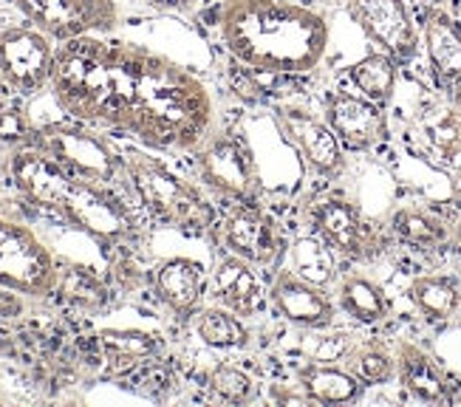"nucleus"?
<instances>
[{
  "label": "nucleus",
  "instance_id": "f257e3e1",
  "mask_svg": "<svg viewBox=\"0 0 461 407\" xmlns=\"http://www.w3.org/2000/svg\"><path fill=\"white\" fill-rule=\"evenodd\" d=\"M49 91L71 119L131 133L158 150H198L218 125L212 94L195 74L105 34L59 43Z\"/></svg>",
  "mask_w": 461,
  "mask_h": 407
},
{
  "label": "nucleus",
  "instance_id": "f03ea898",
  "mask_svg": "<svg viewBox=\"0 0 461 407\" xmlns=\"http://www.w3.org/2000/svg\"><path fill=\"white\" fill-rule=\"evenodd\" d=\"M215 32L235 63L260 74H312L326 59V17L292 0H224Z\"/></svg>",
  "mask_w": 461,
  "mask_h": 407
},
{
  "label": "nucleus",
  "instance_id": "7ed1b4c3",
  "mask_svg": "<svg viewBox=\"0 0 461 407\" xmlns=\"http://www.w3.org/2000/svg\"><path fill=\"white\" fill-rule=\"evenodd\" d=\"M6 170L12 185L32 204L57 213L71 227L96 240H125L136 230L128 207L105 185H96L57 165L34 141L9 150Z\"/></svg>",
  "mask_w": 461,
  "mask_h": 407
},
{
  "label": "nucleus",
  "instance_id": "20e7f679",
  "mask_svg": "<svg viewBox=\"0 0 461 407\" xmlns=\"http://www.w3.org/2000/svg\"><path fill=\"white\" fill-rule=\"evenodd\" d=\"M125 178L133 187L139 204L156 218L176 230L207 232L215 223V210L190 181L173 173L165 161L145 153H125Z\"/></svg>",
  "mask_w": 461,
  "mask_h": 407
},
{
  "label": "nucleus",
  "instance_id": "39448f33",
  "mask_svg": "<svg viewBox=\"0 0 461 407\" xmlns=\"http://www.w3.org/2000/svg\"><path fill=\"white\" fill-rule=\"evenodd\" d=\"M57 260L26 223L0 215V289L46 297L57 289Z\"/></svg>",
  "mask_w": 461,
  "mask_h": 407
},
{
  "label": "nucleus",
  "instance_id": "423d86ee",
  "mask_svg": "<svg viewBox=\"0 0 461 407\" xmlns=\"http://www.w3.org/2000/svg\"><path fill=\"white\" fill-rule=\"evenodd\" d=\"M34 145L46 150L57 165L66 170L91 178L96 185H113L119 176H125L122 153H116L113 145L83 125H68V122H57L34 131Z\"/></svg>",
  "mask_w": 461,
  "mask_h": 407
},
{
  "label": "nucleus",
  "instance_id": "0eeeda50",
  "mask_svg": "<svg viewBox=\"0 0 461 407\" xmlns=\"http://www.w3.org/2000/svg\"><path fill=\"white\" fill-rule=\"evenodd\" d=\"M26 23L57 43L83 34H111L119 23L113 0H12Z\"/></svg>",
  "mask_w": 461,
  "mask_h": 407
},
{
  "label": "nucleus",
  "instance_id": "6e6552de",
  "mask_svg": "<svg viewBox=\"0 0 461 407\" xmlns=\"http://www.w3.org/2000/svg\"><path fill=\"white\" fill-rule=\"evenodd\" d=\"M54 40L34 26H12L0 32V77L17 94L49 88L54 71Z\"/></svg>",
  "mask_w": 461,
  "mask_h": 407
},
{
  "label": "nucleus",
  "instance_id": "1a4fd4ad",
  "mask_svg": "<svg viewBox=\"0 0 461 407\" xmlns=\"http://www.w3.org/2000/svg\"><path fill=\"white\" fill-rule=\"evenodd\" d=\"M198 178L232 201H252L258 193V161L252 148L235 136H212L195 150Z\"/></svg>",
  "mask_w": 461,
  "mask_h": 407
},
{
  "label": "nucleus",
  "instance_id": "9d476101",
  "mask_svg": "<svg viewBox=\"0 0 461 407\" xmlns=\"http://www.w3.org/2000/svg\"><path fill=\"white\" fill-rule=\"evenodd\" d=\"M348 14L379 51L396 63L413 59L419 51V32L405 0H348Z\"/></svg>",
  "mask_w": 461,
  "mask_h": 407
},
{
  "label": "nucleus",
  "instance_id": "9b49d317",
  "mask_svg": "<svg viewBox=\"0 0 461 407\" xmlns=\"http://www.w3.org/2000/svg\"><path fill=\"white\" fill-rule=\"evenodd\" d=\"M309 221L314 227V235L323 238L339 255L366 260L379 252L376 230L346 198H339V195L320 198L309 213Z\"/></svg>",
  "mask_w": 461,
  "mask_h": 407
},
{
  "label": "nucleus",
  "instance_id": "f8f14e48",
  "mask_svg": "<svg viewBox=\"0 0 461 407\" xmlns=\"http://www.w3.org/2000/svg\"><path fill=\"white\" fill-rule=\"evenodd\" d=\"M323 119L348 150H374L388 136L385 105L351 91H337L326 99Z\"/></svg>",
  "mask_w": 461,
  "mask_h": 407
},
{
  "label": "nucleus",
  "instance_id": "ddd939ff",
  "mask_svg": "<svg viewBox=\"0 0 461 407\" xmlns=\"http://www.w3.org/2000/svg\"><path fill=\"white\" fill-rule=\"evenodd\" d=\"M277 122L309 170L323 178H337L346 170V148L326 119H317L300 108H280Z\"/></svg>",
  "mask_w": 461,
  "mask_h": 407
},
{
  "label": "nucleus",
  "instance_id": "4468645a",
  "mask_svg": "<svg viewBox=\"0 0 461 407\" xmlns=\"http://www.w3.org/2000/svg\"><path fill=\"white\" fill-rule=\"evenodd\" d=\"M269 300L277 309V314L297 325V329L323 331L337 317V305L326 294V289L314 286V283L303 280L294 272H280L272 280Z\"/></svg>",
  "mask_w": 461,
  "mask_h": 407
},
{
  "label": "nucleus",
  "instance_id": "2eb2a0df",
  "mask_svg": "<svg viewBox=\"0 0 461 407\" xmlns=\"http://www.w3.org/2000/svg\"><path fill=\"white\" fill-rule=\"evenodd\" d=\"M218 240L224 243V249L230 255H238L255 267L260 263H272L275 255H277V230L275 223L252 207H238L232 210L224 221L221 227H218Z\"/></svg>",
  "mask_w": 461,
  "mask_h": 407
},
{
  "label": "nucleus",
  "instance_id": "dca6fc26",
  "mask_svg": "<svg viewBox=\"0 0 461 407\" xmlns=\"http://www.w3.org/2000/svg\"><path fill=\"white\" fill-rule=\"evenodd\" d=\"M156 294L178 317H193L198 312L207 286L204 267L195 258L173 255L156 269Z\"/></svg>",
  "mask_w": 461,
  "mask_h": 407
},
{
  "label": "nucleus",
  "instance_id": "f3484780",
  "mask_svg": "<svg viewBox=\"0 0 461 407\" xmlns=\"http://www.w3.org/2000/svg\"><path fill=\"white\" fill-rule=\"evenodd\" d=\"M210 289H212L215 300L227 305V309L235 312L238 317H255V312L260 309V300H264L255 263L238 258V255H227L212 269Z\"/></svg>",
  "mask_w": 461,
  "mask_h": 407
},
{
  "label": "nucleus",
  "instance_id": "a211bd4d",
  "mask_svg": "<svg viewBox=\"0 0 461 407\" xmlns=\"http://www.w3.org/2000/svg\"><path fill=\"white\" fill-rule=\"evenodd\" d=\"M396 376L402 382V388L419 402L438 404L450 399V382L445 371L438 368L428 351L413 342L396 345Z\"/></svg>",
  "mask_w": 461,
  "mask_h": 407
},
{
  "label": "nucleus",
  "instance_id": "6ab92c4d",
  "mask_svg": "<svg viewBox=\"0 0 461 407\" xmlns=\"http://www.w3.org/2000/svg\"><path fill=\"white\" fill-rule=\"evenodd\" d=\"M422 40H425V54L433 74L450 86L453 79L461 74V26L456 17L445 9H428L425 26H422Z\"/></svg>",
  "mask_w": 461,
  "mask_h": 407
},
{
  "label": "nucleus",
  "instance_id": "aec40b11",
  "mask_svg": "<svg viewBox=\"0 0 461 407\" xmlns=\"http://www.w3.org/2000/svg\"><path fill=\"white\" fill-rule=\"evenodd\" d=\"M363 388L366 384L339 365L309 362L297 371V391L317 404H351L363 396Z\"/></svg>",
  "mask_w": 461,
  "mask_h": 407
},
{
  "label": "nucleus",
  "instance_id": "412c9836",
  "mask_svg": "<svg viewBox=\"0 0 461 407\" xmlns=\"http://www.w3.org/2000/svg\"><path fill=\"white\" fill-rule=\"evenodd\" d=\"M337 305L359 325H376V322L388 320V314H391V300H388L385 289L379 286L376 280L359 275V272H348L339 277Z\"/></svg>",
  "mask_w": 461,
  "mask_h": 407
},
{
  "label": "nucleus",
  "instance_id": "4be33fe9",
  "mask_svg": "<svg viewBox=\"0 0 461 407\" xmlns=\"http://www.w3.org/2000/svg\"><path fill=\"white\" fill-rule=\"evenodd\" d=\"M408 294L416 312L433 322L453 320L461 309V286L447 275H419L413 277Z\"/></svg>",
  "mask_w": 461,
  "mask_h": 407
},
{
  "label": "nucleus",
  "instance_id": "5701e85b",
  "mask_svg": "<svg viewBox=\"0 0 461 407\" xmlns=\"http://www.w3.org/2000/svg\"><path fill=\"white\" fill-rule=\"evenodd\" d=\"M391 232L411 247L419 249H436L450 240V227L442 215H436L425 207H399L388 221Z\"/></svg>",
  "mask_w": 461,
  "mask_h": 407
},
{
  "label": "nucleus",
  "instance_id": "b1692460",
  "mask_svg": "<svg viewBox=\"0 0 461 407\" xmlns=\"http://www.w3.org/2000/svg\"><path fill=\"white\" fill-rule=\"evenodd\" d=\"M348 79L357 88V94L379 102V105H388L396 94V79H399L396 59L385 51H371L348 68Z\"/></svg>",
  "mask_w": 461,
  "mask_h": 407
},
{
  "label": "nucleus",
  "instance_id": "393cba45",
  "mask_svg": "<svg viewBox=\"0 0 461 407\" xmlns=\"http://www.w3.org/2000/svg\"><path fill=\"white\" fill-rule=\"evenodd\" d=\"M244 317H238L230 312L227 305H207V309H198L195 314V334L202 337L204 345L218 351H232V348H247L249 345V331L247 325L240 322Z\"/></svg>",
  "mask_w": 461,
  "mask_h": 407
},
{
  "label": "nucleus",
  "instance_id": "a878e982",
  "mask_svg": "<svg viewBox=\"0 0 461 407\" xmlns=\"http://www.w3.org/2000/svg\"><path fill=\"white\" fill-rule=\"evenodd\" d=\"M422 136L438 165L461 170V108H445L428 116Z\"/></svg>",
  "mask_w": 461,
  "mask_h": 407
},
{
  "label": "nucleus",
  "instance_id": "bb28decb",
  "mask_svg": "<svg viewBox=\"0 0 461 407\" xmlns=\"http://www.w3.org/2000/svg\"><path fill=\"white\" fill-rule=\"evenodd\" d=\"M292 272L314 286H329L337 277L334 249L320 235H303L292 243Z\"/></svg>",
  "mask_w": 461,
  "mask_h": 407
},
{
  "label": "nucleus",
  "instance_id": "cd10ccee",
  "mask_svg": "<svg viewBox=\"0 0 461 407\" xmlns=\"http://www.w3.org/2000/svg\"><path fill=\"white\" fill-rule=\"evenodd\" d=\"M346 362L348 371L363 384H388L391 379H396V357H391L383 345H357L354 351H348Z\"/></svg>",
  "mask_w": 461,
  "mask_h": 407
},
{
  "label": "nucleus",
  "instance_id": "c85d7f7f",
  "mask_svg": "<svg viewBox=\"0 0 461 407\" xmlns=\"http://www.w3.org/2000/svg\"><path fill=\"white\" fill-rule=\"evenodd\" d=\"M210 388L227 402L235 404H247L255 399V382L247 371L235 368V365H218L210 374Z\"/></svg>",
  "mask_w": 461,
  "mask_h": 407
},
{
  "label": "nucleus",
  "instance_id": "c756f323",
  "mask_svg": "<svg viewBox=\"0 0 461 407\" xmlns=\"http://www.w3.org/2000/svg\"><path fill=\"white\" fill-rule=\"evenodd\" d=\"M34 141V128L29 116L20 108H4L0 111V145H6L9 150L23 148Z\"/></svg>",
  "mask_w": 461,
  "mask_h": 407
},
{
  "label": "nucleus",
  "instance_id": "7c9ffc66",
  "mask_svg": "<svg viewBox=\"0 0 461 407\" xmlns=\"http://www.w3.org/2000/svg\"><path fill=\"white\" fill-rule=\"evenodd\" d=\"M145 4L167 14H190L198 6V0H145Z\"/></svg>",
  "mask_w": 461,
  "mask_h": 407
},
{
  "label": "nucleus",
  "instance_id": "2f4dec72",
  "mask_svg": "<svg viewBox=\"0 0 461 407\" xmlns=\"http://www.w3.org/2000/svg\"><path fill=\"white\" fill-rule=\"evenodd\" d=\"M150 337H136V342H131V345H136V348H142V351H148L153 342H148ZM108 345H122V348H128V342H125V334H108V339H105Z\"/></svg>",
  "mask_w": 461,
  "mask_h": 407
},
{
  "label": "nucleus",
  "instance_id": "473e14b6",
  "mask_svg": "<svg viewBox=\"0 0 461 407\" xmlns=\"http://www.w3.org/2000/svg\"><path fill=\"white\" fill-rule=\"evenodd\" d=\"M447 88H450V99H453V105H456V108H461V74L453 79V83H450Z\"/></svg>",
  "mask_w": 461,
  "mask_h": 407
},
{
  "label": "nucleus",
  "instance_id": "72a5a7b5",
  "mask_svg": "<svg viewBox=\"0 0 461 407\" xmlns=\"http://www.w3.org/2000/svg\"><path fill=\"white\" fill-rule=\"evenodd\" d=\"M450 243L461 252V221H456V227H450Z\"/></svg>",
  "mask_w": 461,
  "mask_h": 407
},
{
  "label": "nucleus",
  "instance_id": "f704fd0d",
  "mask_svg": "<svg viewBox=\"0 0 461 407\" xmlns=\"http://www.w3.org/2000/svg\"><path fill=\"white\" fill-rule=\"evenodd\" d=\"M453 198L461 204V170H456V176H453Z\"/></svg>",
  "mask_w": 461,
  "mask_h": 407
},
{
  "label": "nucleus",
  "instance_id": "c9c22d12",
  "mask_svg": "<svg viewBox=\"0 0 461 407\" xmlns=\"http://www.w3.org/2000/svg\"><path fill=\"white\" fill-rule=\"evenodd\" d=\"M428 4H433V6H445L447 0H428Z\"/></svg>",
  "mask_w": 461,
  "mask_h": 407
},
{
  "label": "nucleus",
  "instance_id": "e433bc0d",
  "mask_svg": "<svg viewBox=\"0 0 461 407\" xmlns=\"http://www.w3.org/2000/svg\"><path fill=\"white\" fill-rule=\"evenodd\" d=\"M4 91H6V83H4V77H0V99H4Z\"/></svg>",
  "mask_w": 461,
  "mask_h": 407
},
{
  "label": "nucleus",
  "instance_id": "4c0bfd02",
  "mask_svg": "<svg viewBox=\"0 0 461 407\" xmlns=\"http://www.w3.org/2000/svg\"><path fill=\"white\" fill-rule=\"evenodd\" d=\"M323 4H348V0H323Z\"/></svg>",
  "mask_w": 461,
  "mask_h": 407
}]
</instances>
